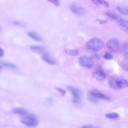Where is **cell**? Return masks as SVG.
Segmentation results:
<instances>
[{
  "instance_id": "1",
  "label": "cell",
  "mask_w": 128,
  "mask_h": 128,
  "mask_svg": "<svg viewBox=\"0 0 128 128\" xmlns=\"http://www.w3.org/2000/svg\"><path fill=\"white\" fill-rule=\"evenodd\" d=\"M104 42L103 40L99 38H94L89 40L86 42L87 48L90 50L97 52L100 50L104 46Z\"/></svg>"
},
{
  "instance_id": "26",
  "label": "cell",
  "mask_w": 128,
  "mask_h": 128,
  "mask_svg": "<svg viewBox=\"0 0 128 128\" xmlns=\"http://www.w3.org/2000/svg\"><path fill=\"white\" fill-rule=\"evenodd\" d=\"M81 128H100L98 126H94L92 124H85L82 126Z\"/></svg>"
},
{
  "instance_id": "10",
  "label": "cell",
  "mask_w": 128,
  "mask_h": 128,
  "mask_svg": "<svg viewBox=\"0 0 128 128\" xmlns=\"http://www.w3.org/2000/svg\"><path fill=\"white\" fill-rule=\"evenodd\" d=\"M120 28L128 34V21L123 19H120L117 21Z\"/></svg>"
},
{
  "instance_id": "24",
  "label": "cell",
  "mask_w": 128,
  "mask_h": 128,
  "mask_svg": "<svg viewBox=\"0 0 128 128\" xmlns=\"http://www.w3.org/2000/svg\"><path fill=\"white\" fill-rule=\"evenodd\" d=\"M56 90L60 94V95L62 96H64L66 94V92L65 90L62 89L60 88H56Z\"/></svg>"
},
{
  "instance_id": "7",
  "label": "cell",
  "mask_w": 128,
  "mask_h": 128,
  "mask_svg": "<svg viewBox=\"0 0 128 128\" xmlns=\"http://www.w3.org/2000/svg\"><path fill=\"white\" fill-rule=\"evenodd\" d=\"M70 9L72 12L77 15H82L84 13V10L83 8L74 4H72L70 6Z\"/></svg>"
},
{
  "instance_id": "16",
  "label": "cell",
  "mask_w": 128,
  "mask_h": 128,
  "mask_svg": "<svg viewBox=\"0 0 128 128\" xmlns=\"http://www.w3.org/2000/svg\"><path fill=\"white\" fill-rule=\"evenodd\" d=\"M65 52L70 56H76L78 54V50H72V49H65Z\"/></svg>"
},
{
  "instance_id": "4",
  "label": "cell",
  "mask_w": 128,
  "mask_h": 128,
  "mask_svg": "<svg viewBox=\"0 0 128 128\" xmlns=\"http://www.w3.org/2000/svg\"><path fill=\"white\" fill-rule=\"evenodd\" d=\"M106 46L108 50L112 53H116L119 50V42L116 38H113L109 40L107 42Z\"/></svg>"
},
{
  "instance_id": "21",
  "label": "cell",
  "mask_w": 128,
  "mask_h": 128,
  "mask_svg": "<svg viewBox=\"0 0 128 128\" xmlns=\"http://www.w3.org/2000/svg\"><path fill=\"white\" fill-rule=\"evenodd\" d=\"M106 117L110 119H117L119 118V115L116 112L108 113L106 114Z\"/></svg>"
},
{
  "instance_id": "17",
  "label": "cell",
  "mask_w": 128,
  "mask_h": 128,
  "mask_svg": "<svg viewBox=\"0 0 128 128\" xmlns=\"http://www.w3.org/2000/svg\"><path fill=\"white\" fill-rule=\"evenodd\" d=\"M92 2H94V4L98 5V6H104L106 7L109 6V4L108 2H106V1L104 0H93L92 1Z\"/></svg>"
},
{
  "instance_id": "11",
  "label": "cell",
  "mask_w": 128,
  "mask_h": 128,
  "mask_svg": "<svg viewBox=\"0 0 128 128\" xmlns=\"http://www.w3.org/2000/svg\"><path fill=\"white\" fill-rule=\"evenodd\" d=\"M42 60L50 64H54L56 63L55 60L48 54H44L42 56Z\"/></svg>"
},
{
  "instance_id": "13",
  "label": "cell",
  "mask_w": 128,
  "mask_h": 128,
  "mask_svg": "<svg viewBox=\"0 0 128 128\" xmlns=\"http://www.w3.org/2000/svg\"><path fill=\"white\" fill-rule=\"evenodd\" d=\"M28 35L32 39L34 40L37 41V42H40L41 41L42 39L38 35L36 34L35 32H28Z\"/></svg>"
},
{
  "instance_id": "9",
  "label": "cell",
  "mask_w": 128,
  "mask_h": 128,
  "mask_svg": "<svg viewBox=\"0 0 128 128\" xmlns=\"http://www.w3.org/2000/svg\"><path fill=\"white\" fill-rule=\"evenodd\" d=\"M93 76L98 81H103L106 78L105 72L102 70H97L93 73Z\"/></svg>"
},
{
  "instance_id": "6",
  "label": "cell",
  "mask_w": 128,
  "mask_h": 128,
  "mask_svg": "<svg viewBox=\"0 0 128 128\" xmlns=\"http://www.w3.org/2000/svg\"><path fill=\"white\" fill-rule=\"evenodd\" d=\"M78 62L80 66L86 68H90L93 66L92 59L86 56H82L78 58Z\"/></svg>"
},
{
  "instance_id": "25",
  "label": "cell",
  "mask_w": 128,
  "mask_h": 128,
  "mask_svg": "<svg viewBox=\"0 0 128 128\" xmlns=\"http://www.w3.org/2000/svg\"><path fill=\"white\" fill-rule=\"evenodd\" d=\"M104 58L108 60H110L112 58V54H110V52H106L104 56Z\"/></svg>"
},
{
  "instance_id": "5",
  "label": "cell",
  "mask_w": 128,
  "mask_h": 128,
  "mask_svg": "<svg viewBox=\"0 0 128 128\" xmlns=\"http://www.w3.org/2000/svg\"><path fill=\"white\" fill-rule=\"evenodd\" d=\"M67 88L70 91L72 94L73 102L76 104L80 103V102L82 96V94L80 90L72 86H68Z\"/></svg>"
},
{
  "instance_id": "15",
  "label": "cell",
  "mask_w": 128,
  "mask_h": 128,
  "mask_svg": "<svg viewBox=\"0 0 128 128\" xmlns=\"http://www.w3.org/2000/svg\"><path fill=\"white\" fill-rule=\"evenodd\" d=\"M105 14L108 17L110 18L113 20H117V21L120 19V17L116 15V14L113 13V12H107L105 13Z\"/></svg>"
},
{
  "instance_id": "3",
  "label": "cell",
  "mask_w": 128,
  "mask_h": 128,
  "mask_svg": "<svg viewBox=\"0 0 128 128\" xmlns=\"http://www.w3.org/2000/svg\"><path fill=\"white\" fill-rule=\"evenodd\" d=\"M20 122L23 124L30 127L36 126L38 124V121L36 116L32 114L24 116L21 120Z\"/></svg>"
},
{
  "instance_id": "19",
  "label": "cell",
  "mask_w": 128,
  "mask_h": 128,
  "mask_svg": "<svg viewBox=\"0 0 128 128\" xmlns=\"http://www.w3.org/2000/svg\"><path fill=\"white\" fill-rule=\"evenodd\" d=\"M122 52L124 56H128V42H125L123 44L122 46Z\"/></svg>"
},
{
  "instance_id": "27",
  "label": "cell",
  "mask_w": 128,
  "mask_h": 128,
  "mask_svg": "<svg viewBox=\"0 0 128 128\" xmlns=\"http://www.w3.org/2000/svg\"><path fill=\"white\" fill-rule=\"evenodd\" d=\"M50 2H52L56 6H59V2L58 0H52V1H50Z\"/></svg>"
},
{
  "instance_id": "18",
  "label": "cell",
  "mask_w": 128,
  "mask_h": 128,
  "mask_svg": "<svg viewBox=\"0 0 128 128\" xmlns=\"http://www.w3.org/2000/svg\"><path fill=\"white\" fill-rule=\"evenodd\" d=\"M87 98L90 102H92L98 103V98H96L90 92H88V94Z\"/></svg>"
},
{
  "instance_id": "22",
  "label": "cell",
  "mask_w": 128,
  "mask_h": 128,
  "mask_svg": "<svg viewBox=\"0 0 128 128\" xmlns=\"http://www.w3.org/2000/svg\"><path fill=\"white\" fill-rule=\"evenodd\" d=\"M30 49L34 51L37 52H42L43 51V48L37 46H30Z\"/></svg>"
},
{
  "instance_id": "23",
  "label": "cell",
  "mask_w": 128,
  "mask_h": 128,
  "mask_svg": "<svg viewBox=\"0 0 128 128\" xmlns=\"http://www.w3.org/2000/svg\"><path fill=\"white\" fill-rule=\"evenodd\" d=\"M2 64L4 66H6L7 68H16V66L12 64L8 63V62H2Z\"/></svg>"
},
{
  "instance_id": "29",
  "label": "cell",
  "mask_w": 128,
  "mask_h": 128,
  "mask_svg": "<svg viewBox=\"0 0 128 128\" xmlns=\"http://www.w3.org/2000/svg\"><path fill=\"white\" fill-rule=\"evenodd\" d=\"M2 66H0V70L2 69Z\"/></svg>"
},
{
  "instance_id": "28",
  "label": "cell",
  "mask_w": 128,
  "mask_h": 128,
  "mask_svg": "<svg viewBox=\"0 0 128 128\" xmlns=\"http://www.w3.org/2000/svg\"><path fill=\"white\" fill-rule=\"evenodd\" d=\"M4 52L3 50L0 48V57H2L4 56Z\"/></svg>"
},
{
  "instance_id": "14",
  "label": "cell",
  "mask_w": 128,
  "mask_h": 128,
  "mask_svg": "<svg viewBox=\"0 0 128 128\" xmlns=\"http://www.w3.org/2000/svg\"><path fill=\"white\" fill-rule=\"evenodd\" d=\"M117 10L122 14L128 15V8L124 6H118L116 7Z\"/></svg>"
},
{
  "instance_id": "8",
  "label": "cell",
  "mask_w": 128,
  "mask_h": 128,
  "mask_svg": "<svg viewBox=\"0 0 128 128\" xmlns=\"http://www.w3.org/2000/svg\"><path fill=\"white\" fill-rule=\"evenodd\" d=\"M94 96L97 98H100L105 100H110V98L109 96H106V94L102 93L100 92L97 90H93L90 92Z\"/></svg>"
},
{
  "instance_id": "12",
  "label": "cell",
  "mask_w": 128,
  "mask_h": 128,
  "mask_svg": "<svg viewBox=\"0 0 128 128\" xmlns=\"http://www.w3.org/2000/svg\"><path fill=\"white\" fill-rule=\"evenodd\" d=\"M13 112L14 114H18L24 116H26L28 115V113L27 111L26 110H25L24 109L21 108H15L14 109Z\"/></svg>"
},
{
  "instance_id": "2",
  "label": "cell",
  "mask_w": 128,
  "mask_h": 128,
  "mask_svg": "<svg viewBox=\"0 0 128 128\" xmlns=\"http://www.w3.org/2000/svg\"><path fill=\"white\" fill-rule=\"evenodd\" d=\"M109 83L110 86L115 89H123L128 87V82L122 78H111Z\"/></svg>"
},
{
  "instance_id": "20",
  "label": "cell",
  "mask_w": 128,
  "mask_h": 128,
  "mask_svg": "<svg viewBox=\"0 0 128 128\" xmlns=\"http://www.w3.org/2000/svg\"><path fill=\"white\" fill-rule=\"evenodd\" d=\"M121 66L124 70L128 72V57L123 60L121 62Z\"/></svg>"
}]
</instances>
